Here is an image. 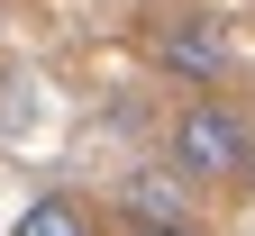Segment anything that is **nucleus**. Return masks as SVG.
Instances as JSON below:
<instances>
[{
  "label": "nucleus",
  "mask_w": 255,
  "mask_h": 236,
  "mask_svg": "<svg viewBox=\"0 0 255 236\" xmlns=\"http://www.w3.org/2000/svg\"><path fill=\"white\" fill-rule=\"evenodd\" d=\"M164 155H173V173H182V182H237L246 163H255V118L237 109V100L201 91V100H182V109H173Z\"/></svg>",
  "instance_id": "1"
},
{
  "label": "nucleus",
  "mask_w": 255,
  "mask_h": 236,
  "mask_svg": "<svg viewBox=\"0 0 255 236\" xmlns=\"http://www.w3.org/2000/svg\"><path fill=\"white\" fill-rule=\"evenodd\" d=\"M155 64H164V73H182L191 100H201L210 82H228V64H237V27L219 18V9H182V18L155 27Z\"/></svg>",
  "instance_id": "2"
},
{
  "label": "nucleus",
  "mask_w": 255,
  "mask_h": 236,
  "mask_svg": "<svg viewBox=\"0 0 255 236\" xmlns=\"http://www.w3.org/2000/svg\"><path fill=\"white\" fill-rule=\"evenodd\" d=\"M119 209H128V227H201L182 173H128L119 182Z\"/></svg>",
  "instance_id": "3"
},
{
  "label": "nucleus",
  "mask_w": 255,
  "mask_h": 236,
  "mask_svg": "<svg viewBox=\"0 0 255 236\" xmlns=\"http://www.w3.org/2000/svg\"><path fill=\"white\" fill-rule=\"evenodd\" d=\"M9 236H101V209L73 200V191H46V200H27L9 218Z\"/></svg>",
  "instance_id": "4"
},
{
  "label": "nucleus",
  "mask_w": 255,
  "mask_h": 236,
  "mask_svg": "<svg viewBox=\"0 0 255 236\" xmlns=\"http://www.w3.org/2000/svg\"><path fill=\"white\" fill-rule=\"evenodd\" d=\"M128 236H201V227H128Z\"/></svg>",
  "instance_id": "5"
}]
</instances>
